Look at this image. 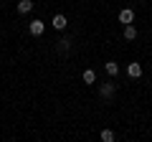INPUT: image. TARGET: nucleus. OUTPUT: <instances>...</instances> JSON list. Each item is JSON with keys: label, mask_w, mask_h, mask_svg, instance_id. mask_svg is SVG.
I'll list each match as a JSON object with an SVG mask.
<instances>
[{"label": "nucleus", "mask_w": 152, "mask_h": 142, "mask_svg": "<svg viewBox=\"0 0 152 142\" xmlns=\"http://www.w3.org/2000/svg\"><path fill=\"white\" fill-rule=\"evenodd\" d=\"M51 23H53V28H56V31H66V15H64V13H56Z\"/></svg>", "instance_id": "1"}, {"label": "nucleus", "mask_w": 152, "mask_h": 142, "mask_svg": "<svg viewBox=\"0 0 152 142\" xmlns=\"http://www.w3.org/2000/svg\"><path fill=\"white\" fill-rule=\"evenodd\" d=\"M134 20V10H132V8H124V10H119V23H132Z\"/></svg>", "instance_id": "2"}, {"label": "nucleus", "mask_w": 152, "mask_h": 142, "mask_svg": "<svg viewBox=\"0 0 152 142\" xmlns=\"http://www.w3.org/2000/svg\"><path fill=\"white\" fill-rule=\"evenodd\" d=\"M43 20H31V26H28V31H31V36H41L43 33Z\"/></svg>", "instance_id": "3"}, {"label": "nucleus", "mask_w": 152, "mask_h": 142, "mask_svg": "<svg viewBox=\"0 0 152 142\" xmlns=\"http://www.w3.org/2000/svg\"><path fill=\"white\" fill-rule=\"evenodd\" d=\"M15 10L20 13V15H26V13H31V10H33V3H31V0H20V3L15 5Z\"/></svg>", "instance_id": "4"}, {"label": "nucleus", "mask_w": 152, "mask_h": 142, "mask_svg": "<svg viewBox=\"0 0 152 142\" xmlns=\"http://www.w3.org/2000/svg\"><path fill=\"white\" fill-rule=\"evenodd\" d=\"M69 48H71V41H69V38L56 41V51H58V53H69Z\"/></svg>", "instance_id": "5"}, {"label": "nucleus", "mask_w": 152, "mask_h": 142, "mask_svg": "<svg viewBox=\"0 0 152 142\" xmlns=\"http://www.w3.org/2000/svg\"><path fill=\"white\" fill-rule=\"evenodd\" d=\"M127 74H129L132 79H140L142 76V66L140 64H129V66H127Z\"/></svg>", "instance_id": "6"}, {"label": "nucleus", "mask_w": 152, "mask_h": 142, "mask_svg": "<svg viewBox=\"0 0 152 142\" xmlns=\"http://www.w3.org/2000/svg\"><path fill=\"white\" fill-rule=\"evenodd\" d=\"M99 94H102L104 99L114 97V84H102V86H99Z\"/></svg>", "instance_id": "7"}, {"label": "nucleus", "mask_w": 152, "mask_h": 142, "mask_svg": "<svg viewBox=\"0 0 152 142\" xmlns=\"http://www.w3.org/2000/svg\"><path fill=\"white\" fill-rule=\"evenodd\" d=\"M124 38L127 41H134L137 38V28L132 26V23H127V26H124Z\"/></svg>", "instance_id": "8"}, {"label": "nucleus", "mask_w": 152, "mask_h": 142, "mask_svg": "<svg viewBox=\"0 0 152 142\" xmlns=\"http://www.w3.org/2000/svg\"><path fill=\"white\" fill-rule=\"evenodd\" d=\"M104 69H107L109 76H117V74H119V66L114 64V61H107V64H104Z\"/></svg>", "instance_id": "9"}, {"label": "nucleus", "mask_w": 152, "mask_h": 142, "mask_svg": "<svg viewBox=\"0 0 152 142\" xmlns=\"http://www.w3.org/2000/svg\"><path fill=\"white\" fill-rule=\"evenodd\" d=\"M84 81H86V84H94V81H96V71H94V69H86V71H84Z\"/></svg>", "instance_id": "10"}, {"label": "nucleus", "mask_w": 152, "mask_h": 142, "mask_svg": "<svg viewBox=\"0 0 152 142\" xmlns=\"http://www.w3.org/2000/svg\"><path fill=\"white\" fill-rule=\"evenodd\" d=\"M102 140L104 142H114V132L112 130H102Z\"/></svg>", "instance_id": "11"}]
</instances>
